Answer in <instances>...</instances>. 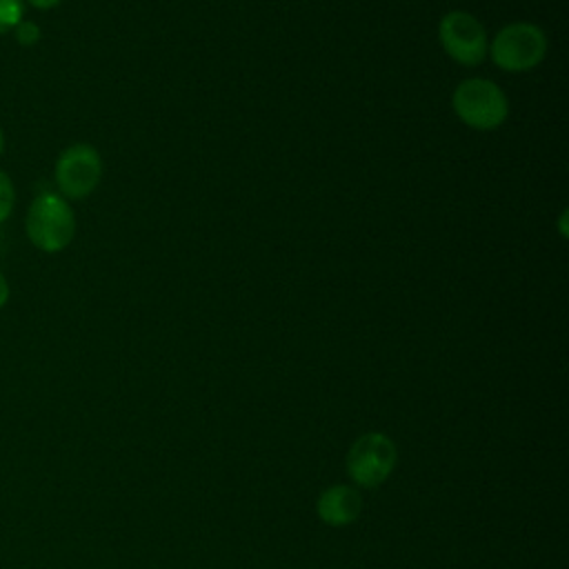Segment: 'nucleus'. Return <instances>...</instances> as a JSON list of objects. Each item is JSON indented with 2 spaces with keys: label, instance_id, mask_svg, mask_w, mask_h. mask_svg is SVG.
I'll return each mask as SVG.
<instances>
[{
  "label": "nucleus",
  "instance_id": "nucleus-1",
  "mask_svg": "<svg viewBox=\"0 0 569 569\" xmlns=\"http://www.w3.org/2000/svg\"><path fill=\"white\" fill-rule=\"evenodd\" d=\"M451 107L460 122L478 131L498 129L509 116V100L505 91L487 78L462 80L453 89Z\"/></svg>",
  "mask_w": 569,
  "mask_h": 569
},
{
  "label": "nucleus",
  "instance_id": "nucleus-6",
  "mask_svg": "<svg viewBox=\"0 0 569 569\" xmlns=\"http://www.w3.org/2000/svg\"><path fill=\"white\" fill-rule=\"evenodd\" d=\"M53 173L56 184L64 198H84L98 187L102 178L100 153L87 142H76L58 156Z\"/></svg>",
  "mask_w": 569,
  "mask_h": 569
},
{
  "label": "nucleus",
  "instance_id": "nucleus-4",
  "mask_svg": "<svg viewBox=\"0 0 569 569\" xmlns=\"http://www.w3.org/2000/svg\"><path fill=\"white\" fill-rule=\"evenodd\" d=\"M398 462V449L393 440L385 433L369 431L362 433L347 451V473L349 478L365 489L380 487Z\"/></svg>",
  "mask_w": 569,
  "mask_h": 569
},
{
  "label": "nucleus",
  "instance_id": "nucleus-3",
  "mask_svg": "<svg viewBox=\"0 0 569 569\" xmlns=\"http://www.w3.org/2000/svg\"><path fill=\"white\" fill-rule=\"evenodd\" d=\"M547 36L533 22L505 24L487 47V56L502 71H527L542 62Z\"/></svg>",
  "mask_w": 569,
  "mask_h": 569
},
{
  "label": "nucleus",
  "instance_id": "nucleus-8",
  "mask_svg": "<svg viewBox=\"0 0 569 569\" xmlns=\"http://www.w3.org/2000/svg\"><path fill=\"white\" fill-rule=\"evenodd\" d=\"M24 13L22 0H0V33H7L13 29Z\"/></svg>",
  "mask_w": 569,
  "mask_h": 569
},
{
  "label": "nucleus",
  "instance_id": "nucleus-7",
  "mask_svg": "<svg viewBox=\"0 0 569 569\" xmlns=\"http://www.w3.org/2000/svg\"><path fill=\"white\" fill-rule=\"evenodd\" d=\"M362 511V498L351 485H333L325 489L316 502L318 518L329 527H347L358 520Z\"/></svg>",
  "mask_w": 569,
  "mask_h": 569
},
{
  "label": "nucleus",
  "instance_id": "nucleus-13",
  "mask_svg": "<svg viewBox=\"0 0 569 569\" xmlns=\"http://www.w3.org/2000/svg\"><path fill=\"white\" fill-rule=\"evenodd\" d=\"M2 149H4V136H2V129H0V153H2Z\"/></svg>",
  "mask_w": 569,
  "mask_h": 569
},
{
  "label": "nucleus",
  "instance_id": "nucleus-12",
  "mask_svg": "<svg viewBox=\"0 0 569 569\" xmlns=\"http://www.w3.org/2000/svg\"><path fill=\"white\" fill-rule=\"evenodd\" d=\"M31 7H36V9H51V7H56L60 0H27Z\"/></svg>",
  "mask_w": 569,
  "mask_h": 569
},
{
  "label": "nucleus",
  "instance_id": "nucleus-2",
  "mask_svg": "<svg viewBox=\"0 0 569 569\" xmlns=\"http://www.w3.org/2000/svg\"><path fill=\"white\" fill-rule=\"evenodd\" d=\"M27 236L42 251H62L76 236V216L53 191L38 193L27 211Z\"/></svg>",
  "mask_w": 569,
  "mask_h": 569
},
{
  "label": "nucleus",
  "instance_id": "nucleus-10",
  "mask_svg": "<svg viewBox=\"0 0 569 569\" xmlns=\"http://www.w3.org/2000/svg\"><path fill=\"white\" fill-rule=\"evenodd\" d=\"M13 31H16V40H18L20 44H24V47L36 44V42H38V38H40V29H38V24H36V22H31V20H24V18L13 27Z\"/></svg>",
  "mask_w": 569,
  "mask_h": 569
},
{
  "label": "nucleus",
  "instance_id": "nucleus-9",
  "mask_svg": "<svg viewBox=\"0 0 569 569\" xmlns=\"http://www.w3.org/2000/svg\"><path fill=\"white\" fill-rule=\"evenodd\" d=\"M13 200H16L13 182H11V178L0 169V222L9 218V213H11V209H13Z\"/></svg>",
  "mask_w": 569,
  "mask_h": 569
},
{
  "label": "nucleus",
  "instance_id": "nucleus-5",
  "mask_svg": "<svg viewBox=\"0 0 569 569\" xmlns=\"http://www.w3.org/2000/svg\"><path fill=\"white\" fill-rule=\"evenodd\" d=\"M438 40L445 53L465 67H476L487 58V31L482 22L460 9L445 13L438 22Z\"/></svg>",
  "mask_w": 569,
  "mask_h": 569
},
{
  "label": "nucleus",
  "instance_id": "nucleus-11",
  "mask_svg": "<svg viewBox=\"0 0 569 569\" xmlns=\"http://www.w3.org/2000/svg\"><path fill=\"white\" fill-rule=\"evenodd\" d=\"M9 300V284H7V280H4V276L0 273V309L4 307V302Z\"/></svg>",
  "mask_w": 569,
  "mask_h": 569
}]
</instances>
